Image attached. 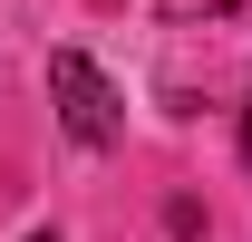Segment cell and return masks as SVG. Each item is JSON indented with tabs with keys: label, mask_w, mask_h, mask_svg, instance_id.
Masks as SVG:
<instances>
[{
	"label": "cell",
	"mask_w": 252,
	"mask_h": 242,
	"mask_svg": "<svg viewBox=\"0 0 252 242\" xmlns=\"http://www.w3.org/2000/svg\"><path fill=\"white\" fill-rule=\"evenodd\" d=\"M49 97H59V126L68 136H78V146H117L126 136V97L107 88V68L88 59V49H59V59H49Z\"/></svg>",
	"instance_id": "1"
},
{
	"label": "cell",
	"mask_w": 252,
	"mask_h": 242,
	"mask_svg": "<svg viewBox=\"0 0 252 242\" xmlns=\"http://www.w3.org/2000/svg\"><path fill=\"white\" fill-rule=\"evenodd\" d=\"M243 165H252V107H243Z\"/></svg>",
	"instance_id": "2"
},
{
	"label": "cell",
	"mask_w": 252,
	"mask_h": 242,
	"mask_svg": "<svg viewBox=\"0 0 252 242\" xmlns=\"http://www.w3.org/2000/svg\"><path fill=\"white\" fill-rule=\"evenodd\" d=\"M30 242H59V233H30Z\"/></svg>",
	"instance_id": "3"
}]
</instances>
